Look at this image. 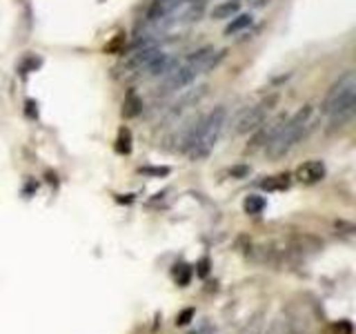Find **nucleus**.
<instances>
[{"mask_svg":"<svg viewBox=\"0 0 356 334\" xmlns=\"http://www.w3.org/2000/svg\"><path fill=\"white\" fill-rule=\"evenodd\" d=\"M248 3H250V7H252V9H263V7L270 5L272 0H248Z\"/></svg>","mask_w":356,"mask_h":334,"instance_id":"obj_19","label":"nucleus"},{"mask_svg":"<svg viewBox=\"0 0 356 334\" xmlns=\"http://www.w3.org/2000/svg\"><path fill=\"white\" fill-rule=\"evenodd\" d=\"M254 22V16L252 14H236L234 18H229L227 27H225V36H236V33L250 29Z\"/></svg>","mask_w":356,"mask_h":334,"instance_id":"obj_9","label":"nucleus"},{"mask_svg":"<svg viewBox=\"0 0 356 334\" xmlns=\"http://www.w3.org/2000/svg\"><path fill=\"white\" fill-rule=\"evenodd\" d=\"M225 122H227V109L222 105L214 107L207 116H203L196 125H192L187 129L185 141H183V152L192 161L207 159V156L211 154V150L216 148Z\"/></svg>","mask_w":356,"mask_h":334,"instance_id":"obj_1","label":"nucleus"},{"mask_svg":"<svg viewBox=\"0 0 356 334\" xmlns=\"http://www.w3.org/2000/svg\"><path fill=\"white\" fill-rule=\"evenodd\" d=\"M278 105V96L276 94H272V96H267V98H263V100H259L256 105H252V107H245L241 114L234 118V122H232V132L236 134V136H241V134H250V132H256L259 129L263 122H265V118L270 116V111L274 109Z\"/></svg>","mask_w":356,"mask_h":334,"instance_id":"obj_5","label":"nucleus"},{"mask_svg":"<svg viewBox=\"0 0 356 334\" xmlns=\"http://www.w3.org/2000/svg\"><path fill=\"white\" fill-rule=\"evenodd\" d=\"M323 111L330 118L332 129L348 125L356 111V76L354 72H345L339 81L330 87V92L323 100Z\"/></svg>","mask_w":356,"mask_h":334,"instance_id":"obj_3","label":"nucleus"},{"mask_svg":"<svg viewBox=\"0 0 356 334\" xmlns=\"http://www.w3.org/2000/svg\"><path fill=\"white\" fill-rule=\"evenodd\" d=\"M116 150H118L120 154H129V152H131V132H129L127 127H122V129H120Z\"/></svg>","mask_w":356,"mask_h":334,"instance_id":"obj_15","label":"nucleus"},{"mask_svg":"<svg viewBox=\"0 0 356 334\" xmlns=\"http://www.w3.org/2000/svg\"><path fill=\"white\" fill-rule=\"evenodd\" d=\"M236 14H241V0H222L211 9V18L214 20H229Z\"/></svg>","mask_w":356,"mask_h":334,"instance_id":"obj_8","label":"nucleus"},{"mask_svg":"<svg viewBox=\"0 0 356 334\" xmlns=\"http://www.w3.org/2000/svg\"><path fill=\"white\" fill-rule=\"evenodd\" d=\"M232 174L234 176H245V174H248V167H236V170H232Z\"/></svg>","mask_w":356,"mask_h":334,"instance_id":"obj_20","label":"nucleus"},{"mask_svg":"<svg viewBox=\"0 0 356 334\" xmlns=\"http://www.w3.org/2000/svg\"><path fill=\"white\" fill-rule=\"evenodd\" d=\"M243 209L248 212V214H261V212L265 209V198L259 194H250L243 200Z\"/></svg>","mask_w":356,"mask_h":334,"instance_id":"obj_12","label":"nucleus"},{"mask_svg":"<svg viewBox=\"0 0 356 334\" xmlns=\"http://www.w3.org/2000/svg\"><path fill=\"white\" fill-rule=\"evenodd\" d=\"M140 174H147V176H167V174H170V167H140Z\"/></svg>","mask_w":356,"mask_h":334,"instance_id":"obj_16","label":"nucleus"},{"mask_svg":"<svg viewBox=\"0 0 356 334\" xmlns=\"http://www.w3.org/2000/svg\"><path fill=\"white\" fill-rule=\"evenodd\" d=\"M289 183H292V176H289V174H278V176H270L261 185L267 189V192H278V189H287Z\"/></svg>","mask_w":356,"mask_h":334,"instance_id":"obj_10","label":"nucleus"},{"mask_svg":"<svg viewBox=\"0 0 356 334\" xmlns=\"http://www.w3.org/2000/svg\"><path fill=\"white\" fill-rule=\"evenodd\" d=\"M312 118H314V107L312 105H303L300 109H296L292 116H287V120L283 122V127L276 132V136L267 143V156L272 161H281L292 152L296 145L305 138V134L312 127Z\"/></svg>","mask_w":356,"mask_h":334,"instance_id":"obj_4","label":"nucleus"},{"mask_svg":"<svg viewBox=\"0 0 356 334\" xmlns=\"http://www.w3.org/2000/svg\"><path fill=\"white\" fill-rule=\"evenodd\" d=\"M192 319H194V308H185L181 315L176 317V326H187Z\"/></svg>","mask_w":356,"mask_h":334,"instance_id":"obj_17","label":"nucleus"},{"mask_svg":"<svg viewBox=\"0 0 356 334\" xmlns=\"http://www.w3.org/2000/svg\"><path fill=\"white\" fill-rule=\"evenodd\" d=\"M222 58H225V51H216L214 47H200L185 63L176 65L170 74L163 76V94H174L178 89L192 85L200 74L211 72Z\"/></svg>","mask_w":356,"mask_h":334,"instance_id":"obj_2","label":"nucleus"},{"mask_svg":"<svg viewBox=\"0 0 356 334\" xmlns=\"http://www.w3.org/2000/svg\"><path fill=\"white\" fill-rule=\"evenodd\" d=\"M207 94V85H200V87H196V89H189V92H185L181 98L176 100V105L172 107V111H170V118H176V116H181L185 109H189V107H196L198 105V100L203 98Z\"/></svg>","mask_w":356,"mask_h":334,"instance_id":"obj_7","label":"nucleus"},{"mask_svg":"<svg viewBox=\"0 0 356 334\" xmlns=\"http://www.w3.org/2000/svg\"><path fill=\"white\" fill-rule=\"evenodd\" d=\"M174 278H176V283H178V285L185 287V285L189 283V278H192V267L185 265V263L176 265V267H174Z\"/></svg>","mask_w":356,"mask_h":334,"instance_id":"obj_14","label":"nucleus"},{"mask_svg":"<svg viewBox=\"0 0 356 334\" xmlns=\"http://www.w3.org/2000/svg\"><path fill=\"white\" fill-rule=\"evenodd\" d=\"M263 319H265L263 312H256V315L241 328L238 334H261V330H263Z\"/></svg>","mask_w":356,"mask_h":334,"instance_id":"obj_13","label":"nucleus"},{"mask_svg":"<svg viewBox=\"0 0 356 334\" xmlns=\"http://www.w3.org/2000/svg\"><path fill=\"white\" fill-rule=\"evenodd\" d=\"M140 111H143V100L131 92L125 98V103H122V116H125V118H134V116H138Z\"/></svg>","mask_w":356,"mask_h":334,"instance_id":"obj_11","label":"nucleus"},{"mask_svg":"<svg viewBox=\"0 0 356 334\" xmlns=\"http://www.w3.org/2000/svg\"><path fill=\"white\" fill-rule=\"evenodd\" d=\"M327 174L325 165H323V161H305L303 165L296 167V181L305 183V185H314L318 181H323Z\"/></svg>","mask_w":356,"mask_h":334,"instance_id":"obj_6","label":"nucleus"},{"mask_svg":"<svg viewBox=\"0 0 356 334\" xmlns=\"http://www.w3.org/2000/svg\"><path fill=\"white\" fill-rule=\"evenodd\" d=\"M209 274V259L205 256V259H200L198 263V276H207Z\"/></svg>","mask_w":356,"mask_h":334,"instance_id":"obj_18","label":"nucleus"},{"mask_svg":"<svg viewBox=\"0 0 356 334\" xmlns=\"http://www.w3.org/2000/svg\"><path fill=\"white\" fill-rule=\"evenodd\" d=\"M192 334H196V332H192Z\"/></svg>","mask_w":356,"mask_h":334,"instance_id":"obj_21","label":"nucleus"}]
</instances>
